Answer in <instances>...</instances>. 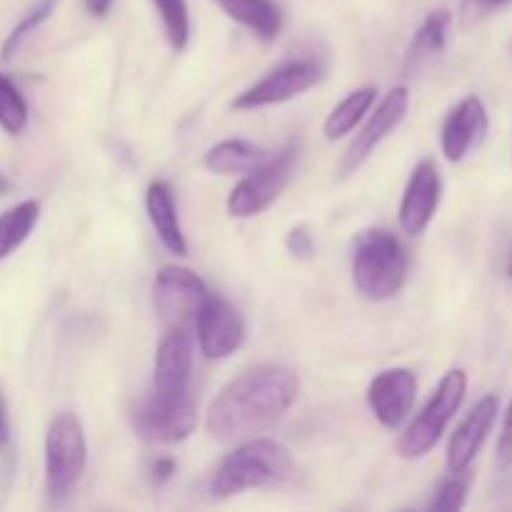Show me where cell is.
Segmentation results:
<instances>
[{
  "label": "cell",
  "instance_id": "cell-19",
  "mask_svg": "<svg viewBox=\"0 0 512 512\" xmlns=\"http://www.w3.org/2000/svg\"><path fill=\"white\" fill-rule=\"evenodd\" d=\"M450 23H453V15H450L448 8H438L433 10V13H428V18L423 20V25H420L418 33H415L408 53H405V75H415L420 68H425L435 55L443 53L445 43H448Z\"/></svg>",
  "mask_w": 512,
  "mask_h": 512
},
{
  "label": "cell",
  "instance_id": "cell-8",
  "mask_svg": "<svg viewBox=\"0 0 512 512\" xmlns=\"http://www.w3.org/2000/svg\"><path fill=\"white\" fill-rule=\"evenodd\" d=\"M208 285L183 265H165L153 283V305L168 330H188L208 300Z\"/></svg>",
  "mask_w": 512,
  "mask_h": 512
},
{
  "label": "cell",
  "instance_id": "cell-24",
  "mask_svg": "<svg viewBox=\"0 0 512 512\" xmlns=\"http://www.w3.org/2000/svg\"><path fill=\"white\" fill-rule=\"evenodd\" d=\"M28 125V103L18 85L0 73V128L10 135H20Z\"/></svg>",
  "mask_w": 512,
  "mask_h": 512
},
{
  "label": "cell",
  "instance_id": "cell-22",
  "mask_svg": "<svg viewBox=\"0 0 512 512\" xmlns=\"http://www.w3.org/2000/svg\"><path fill=\"white\" fill-rule=\"evenodd\" d=\"M40 220V203L38 200H23L15 208L5 210L0 215V260L13 255L25 240L30 238L33 228Z\"/></svg>",
  "mask_w": 512,
  "mask_h": 512
},
{
  "label": "cell",
  "instance_id": "cell-26",
  "mask_svg": "<svg viewBox=\"0 0 512 512\" xmlns=\"http://www.w3.org/2000/svg\"><path fill=\"white\" fill-rule=\"evenodd\" d=\"M470 470H463V473H450L448 480L440 483V488L435 490L433 500H430V510H460L465 505V498H468L470 488Z\"/></svg>",
  "mask_w": 512,
  "mask_h": 512
},
{
  "label": "cell",
  "instance_id": "cell-6",
  "mask_svg": "<svg viewBox=\"0 0 512 512\" xmlns=\"http://www.w3.org/2000/svg\"><path fill=\"white\" fill-rule=\"evenodd\" d=\"M190 380H193V340L188 330H168L155 353L153 388L148 400H143V408L158 410H178L188 405L190 400Z\"/></svg>",
  "mask_w": 512,
  "mask_h": 512
},
{
  "label": "cell",
  "instance_id": "cell-12",
  "mask_svg": "<svg viewBox=\"0 0 512 512\" xmlns=\"http://www.w3.org/2000/svg\"><path fill=\"white\" fill-rule=\"evenodd\" d=\"M418 398V375L410 368H388L368 385V408L383 428L403 425Z\"/></svg>",
  "mask_w": 512,
  "mask_h": 512
},
{
  "label": "cell",
  "instance_id": "cell-23",
  "mask_svg": "<svg viewBox=\"0 0 512 512\" xmlns=\"http://www.w3.org/2000/svg\"><path fill=\"white\" fill-rule=\"evenodd\" d=\"M155 10H158L160 20H163L165 38H168L170 48L175 53L188 48L190 40V13L185 0H153Z\"/></svg>",
  "mask_w": 512,
  "mask_h": 512
},
{
  "label": "cell",
  "instance_id": "cell-21",
  "mask_svg": "<svg viewBox=\"0 0 512 512\" xmlns=\"http://www.w3.org/2000/svg\"><path fill=\"white\" fill-rule=\"evenodd\" d=\"M375 95H378V90H375L373 85H363V88L345 95V98L330 110L328 118H325L323 123L325 140H340L348 133H353L355 125H358L360 120H363V115L373 108Z\"/></svg>",
  "mask_w": 512,
  "mask_h": 512
},
{
  "label": "cell",
  "instance_id": "cell-20",
  "mask_svg": "<svg viewBox=\"0 0 512 512\" xmlns=\"http://www.w3.org/2000/svg\"><path fill=\"white\" fill-rule=\"evenodd\" d=\"M228 18L248 28L263 43H273L283 30V13L275 0H215Z\"/></svg>",
  "mask_w": 512,
  "mask_h": 512
},
{
  "label": "cell",
  "instance_id": "cell-34",
  "mask_svg": "<svg viewBox=\"0 0 512 512\" xmlns=\"http://www.w3.org/2000/svg\"><path fill=\"white\" fill-rule=\"evenodd\" d=\"M508 278L512 280V255H510V263H508Z\"/></svg>",
  "mask_w": 512,
  "mask_h": 512
},
{
  "label": "cell",
  "instance_id": "cell-32",
  "mask_svg": "<svg viewBox=\"0 0 512 512\" xmlns=\"http://www.w3.org/2000/svg\"><path fill=\"white\" fill-rule=\"evenodd\" d=\"M8 443V410H5V400L0 398V445Z\"/></svg>",
  "mask_w": 512,
  "mask_h": 512
},
{
  "label": "cell",
  "instance_id": "cell-3",
  "mask_svg": "<svg viewBox=\"0 0 512 512\" xmlns=\"http://www.w3.org/2000/svg\"><path fill=\"white\" fill-rule=\"evenodd\" d=\"M408 250L388 230H365L353 243L350 273L365 300L383 303L395 298L408 280Z\"/></svg>",
  "mask_w": 512,
  "mask_h": 512
},
{
  "label": "cell",
  "instance_id": "cell-13",
  "mask_svg": "<svg viewBox=\"0 0 512 512\" xmlns=\"http://www.w3.org/2000/svg\"><path fill=\"white\" fill-rule=\"evenodd\" d=\"M440 198H443V180H440L438 165L428 158L420 160L410 173L403 200H400V228L408 235H423L438 213Z\"/></svg>",
  "mask_w": 512,
  "mask_h": 512
},
{
  "label": "cell",
  "instance_id": "cell-11",
  "mask_svg": "<svg viewBox=\"0 0 512 512\" xmlns=\"http://www.w3.org/2000/svg\"><path fill=\"white\" fill-rule=\"evenodd\" d=\"M200 353L208 360H225L245 343V320L238 308L220 295H208L195 318Z\"/></svg>",
  "mask_w": 512,
  "mask_h": 512
},
{
  "label": "cell",
  "instance_id": "cell-1",
  "mask_svg": "<svg viewBox=\"0 0 512 512\" xmlns=\"http://www.w3.org/2000/svg\"><path fill=\"white\" fill-rule=\"evenodd\" d=\"M300 380L285 365L263 363L230 380L210 403L208 433L218 443L238 445L273 428L295 403Z\"/></svg>",
  "mask_w": 512,
  "mask_h": 512
},
{
  "label": "cell",
  "instance_id": "cell-27",
  "mask_svg": "<svg viewBox=\"0 0 512 512\" xmlns=\"http://www.w3.org/2000/svg\"><path fill=\"white\" fill-rule=\"evenodd\" d=\"M512 3V0H463L460 3V25L463 28H473L480 20L488 18L490 13H495L503 5Z\"/></svg>",
  "mask_w": 512,
  "mask_h": 512
},
{
  "label": "cell",
  "instance_id": "cell-9",
  "mask_svg": "<svg viewBox=\"0 0 512 512\" xmlns=\"http://www.w3.org/2000/svg\"><path fill=\"white\" fill-rule=\"evenodd\" d=\"M320 80H323V68H320L315 60H288V63L270 70V73L265 75V78H260L255 85H250L248 90H243V93L233 100V110L243 113V110L288 103V100L298 98L305 90L318 85Z\"/></svg>",
  "mask_w": 512,
  "mask_h": 512
},
{
  "label": "cell",
  "instance_id": "cell-16",
  "mask_svg": "<svg viewBox=\"0 0 512 512\" xmlns=\"http://www.w3.org/2000/svg\"><path fill=\"white\" fill-rule=\"evenodd\" d=\"M198 425V405L190 400L178 410H148L143 405L133 410V430L140 440L150 445H173L188 438Z\"/></svg>",
  "mask_w": 512,
  "mask_h": 512
},
{
  "label": "cell",
  "instance_id": "cell-18",
  "mask_svg": "<svg viewBox=\"0 0 512 512\" xmlns=\"http://www.w3.org/2000/svg\"><path fill=\"white\" fill-rule=\"evenodd\" d=\"M270 150L263 148L258 143H250V140L230 138L223 143H215L213 148L205 153L203 165L215 175H245L250 170L260 168L263 163H268Z\"/></svg>",
  "mask_w": 512,
  "mask_h": 512
},
{
  "label": "cell",
  "instance_id": "cell-4",
  "mask_svg": "<svg viewBox=\"0 0 512 512\" xmlns=\"http://www.w3.org/2000/svg\"><path fill=\"white\" fill-rule=\"evenodd\" d=\"M88 463V440L75 413H58L45 433V493L53 505H63L78 488Z\"/></svg>",
  "mask_w": 512,
  "mask_h": 512
},
{
  "label": "cell",
  "instance_id": "cell-17",
  "mask_svg": "<svg viewBox=\"0 0 512 512\" xmlns=\"http://www.w3.org/2000/svg\"><path fill=\"white\" fill-rule=\"evenodd\" d=\"M145 210H148V220L163 248L168 253L178 255V258H185L188 255V240H185L183 228H180L178 205H175L173 190H170L168 183L155 180V183L148 185Z\"/></svg>",
  "mask_w": 512,
  "mask_h": 512
},
{
  "label": "cell",
  "instance_id": "cell-7",
  "mask_svg": "<svg viewBox=\"0 0 512 512\" xmlns=\"http://www.w3.org/2000/svg\"><path fill=\"white\" fill-rule=\"evenodd\" d=\"M298 165V148L288 145L280 153H273L268 163L250 170L228 195V215L233 218H255L263 210L278 200L285 185L293 178V170Z\"/></svg>",
  "mask_w": 512,
  "mask_h": 512
},
{
  "label": "cell",
  "instance_id": "cell-33",
  "mask_svg": "<svg viewBox=\"0 0 512 512\" xmlns=\"http://www.w3.org/2000/svg\"><path fill=\"white\" fill-rule=\"evenodd\" d=\"M10 188H13V185H10V180L0 173V198H3V195H8Z\"/></svg>",
  "mask_w": 512,
  "mask_h": 512
},
{
  "label": "cell",
  "instance_id": "cell-5",
  "mask_svg": "<svg viewBox=\"0 0 512 512\" xmlns=\"http://www.w3.org/2000/svg\"><path fill=\"white\" fill-rule=\"evenodd\" d=\"M465 393H468V375H465V370L455 368L450 370V373H445L440 385L435 388L433 398H430L428 405L423 408V413L413 420V425H410L403 433V438H400V458H425V455L440 443L445 428H448L450 420L455 418V413H458L460 405H463Z\"/></svg>",
  "mask_w": 512,
  "mask_h": 512
},
{
  "label": "cell",
  "instance_id": "cell-29",
  "mask_svg": "<svg viewBox=\"0 0 512 512\" xmlns=\"http://www.w3.org/2000/svg\"><path fill=\"white\" fill-rule=\"evenodd\" d=\"M495 458H498L500 468H510L512 465V400L508 405V413H505L503 433L498 438V453H495Z\"/></svg>",
  "mask_w": 512,
  "mask_h": 512
},
{
  "label": "cell",
  "instance_id": "cell-14",
  "mask_svg": "<svg viewBox=\"0 0 512 512\" xmlns=\"http://www.w3.org/2000/svg\"><path fill=\"white\" fill-rule=\"evenodd\" d=\"M488 110L478 95H468L460 100L445 118L443 130H440V148H443L445 160L460 163L468 158L475 148L488 135Z\"/></svg>",
  "mask_w": 512,
  "mask_h": 512
},
{
  "label": "cell",
  "instance_id": "cell-2",
  "mask_svg": "<svg viewBox=\"0 0 512 512\" xmlns=\"http://www.w3.org/2000/svg\"><path fill=\"white\" fill-rule=\"evenodd\" d=\"M295 475V460L285 445L270 438H250L238 443L233 453L210 480V495L218 500L233 498L245 490L280 488Z\"/></svg>",
  "mask_w": 512,
  "mask_h": 512
},
{
  "label": "cell",
  "instance_id": "cell-31",
  "mask_svg": "<svg viewBox=\"0 0 512 512\" xmlns=\"http://www.w3.org/2000/svg\"><path fill=\"white\" fill-rule=\"evenodd\" d=\"M110 5H113V0H85V8H88L90 15H95V18H105V15L110 13Z\"/></svg>",
  "mask_w": 512,
  "mask_h": 512
},
{
  "label": "cell",
  "instance_id": "cell-30",
  "mask_svg": "<svg viewBox=\"0 0 512 512\" xmlns=\"http://www.w3.org/2000/svg\"><path fill=\"white\" fill-rule=\"evenodd\" d=\"M175 460L173 458H158L150 468V483L153 485H165L175 475Z\"/></svg>",
  "mask_w": 512,
  "mask_h": 512
},
{
  "label": "cell",
  "instance_id": "cell-10",
  "mask_svg": "<svg viewBox=\"0 0 512 512\" xmlns=\"http://www.w3.org/2000/svg\"><path fill=\"white\" fill-rule=\"evenodd\" d=\"M408 108H410V90L405 88V85H398V88H393L383 100H380L375 113L370 115L368 123L360 128V133L355 135V140L348 145V150H345L338 168L340 178L353 175L355 170H358L360 165L375 153V148H378V145L383 143V140L388 138L400 123H403L405 115H408Z\"/></svg>",
  "mask_w": 512,
  "mask_h": 512
},
{
  "label": "cell",
  "instance_id": "cell-25",
  "mask_svg": "<svg viewBox=\"0 0 512 512\" xmlns=\"http://www.w3.org/2000/svg\"><path fill=\"white\" fill-rule=\"evenodd\" d=\"M55 5H58V0H38V3H35L33 8H30L28 13H25V18L20 20L18 25H15L13 33H10L8 38H5L3 53H0V58H3V60L13 58V55L20 50V45H23L25 40H28L30 35H33L35 30H38L40 25H43L45 20L50 18V13H53V10H55Z\"/></svg>",
  "mask_w": 512,
  "mask_h": 512
},
{
  "label": "cell",
  "instance_id": "cell-28",
  "mask_svg": "<svg viewBox=\"0 0 512 512\" xmlns=\"http://www.w3.org/2000/svg\"><path fill=\"white\" fill-rule=\"evenodd\" d=\"M285 248L295 260H310L315 255V240L305 225H298L285 235Z\"/></svg>",
  "mask_w": 512,
  "mask_h": 512
},
{
  "label": "cell",
  "instance_id": "cell-15",
  "mask_svg": "<svg viewBox=\"0 0 512 512\" xmlns=\"http://www.w3.org/2000/svg\"><path fill=\"white\" fill-rule=\"evenodd\" d=\"M498 398L495 395H485L478 400L473 410L465 415L463 423L455 428L448 443V470L450 473H463L470 470L473 460L483 450L485 440H488L490 430H493L495 418H498Z\"/></svg>",
  "mask_w": 512,
  "mask_h": 512
}]
</instances>
